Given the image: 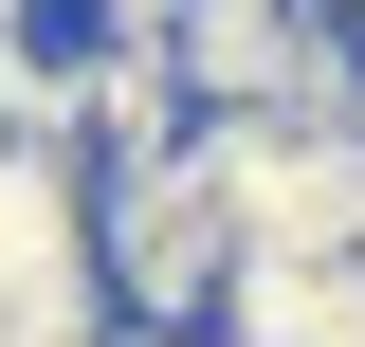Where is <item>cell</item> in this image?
Listing matches in <instances>:
<instances>
[{
    "label": "cell",
    "mask_w": 365,
    "mask_h": 347,
    "mask_svg": "<svg viewBox=\"0 0 365 347\" xmlns=\"http://www.w3.org/2000/svg\"><path fill=\"white\" fill-rule=\"evenodd\" d=\"M19 19H37V0H0V37H19Z\"/></svg>",
    "instance_id": "cell-4"
},
{
    "label": "cell",
    "mask_w": 365,
    "mask_h": 347,
    "mask_svg": "<svg viewBox=\"0 0 365 347\" xmlns=\"http://www.w3.org/2000/svg\"><path fill=\"white\" fill-rule=\"evenodd\" d=\"M91 293H110V329H220V293H237V183H220L201 129L146 146V165H91Z\"/></svg>",
    "instance_id": "cell-1"
},
{
    "label": "cell",
    "mask_w": 365,
    "mask_h": 347,
    "mask_svg": "<svg viewBox=\"0 0 365 347\" xmlns=\"http://www.w3.org/2000/svg\"><path fill=\"white\" fill-rule=\"evenodd\" d=\"M110 347H237V329H110Z\"/></svg>",
    "instance_id": "cell-3"
},
{
    "label": "cell",
    "mask_w": 365,
    "mask_h": 347,
    "mask_svg": "<svg viewBox=\"0 0 365 347\" xmlns=\"http://www.w3.org/2000/svg\"><path fill=\"white\" fill-rule=\"evenodd\" d=\"M146 37H165L182 110L220 129V110H274V91H292V37H311V0H146Z\"/></svg>",
    "instance_id": "cell-2"
}]
</instances>
